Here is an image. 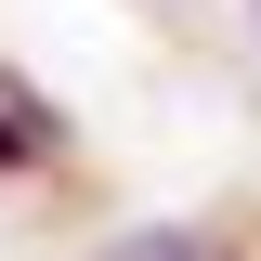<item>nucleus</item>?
Returning <instances> with one entry per match:
<instances>
[{
    "label": "nucleus",
    "instance_id": "nucleus-1",
    "mask_svg": "<svg viewBox=\"0 0 261 261\" xmlns=\"http://www.w3.org/2000/svg\"><path fill=\"white\" fill-rule=\"evenodd\" d=\"M130 261H235V248H222V235H196V222H170L157 248H130Z\"/></svg>",
    "mask_w": 261,
    "mask_h": 261
},
{
    "label": "nucleus",
    "instance_id": "nucleus-2",
    "mask_svg": "<svg viewBox=\"0 0 261 261\" xmlns=\"http://www.w3.org/2000/svg\"><path fill=\"white\" fill-rule=\"evenodd\" d=\"M27 170H53V144H27V130L0 118V183H27Z\"/></svg>",
    "mask_w": 261,
    "mask_h": 261
}]
</instances>
